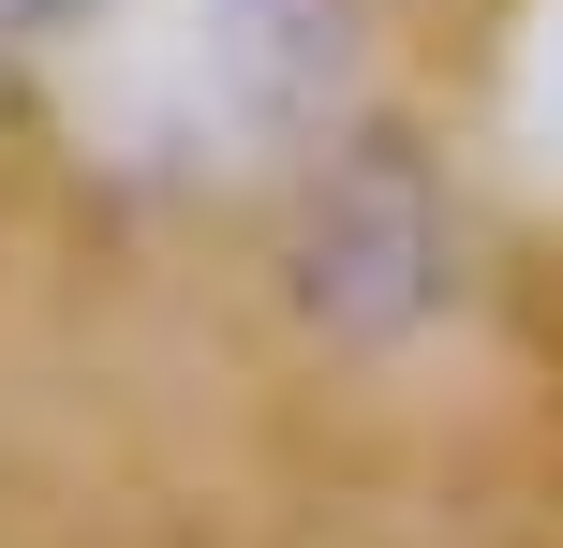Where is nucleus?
<instances>
[{
    "label": "nucleus",
    "mask_w": 563,
    "mask_h": 548,
    "mask_svg": "<svg viewBox=\"0 0 563 548\" xmlns=\"http://www.w3.org/2000/svg\"><path fill=\"white\" fill-rule=\"evenodd\" d=\"M75 15H89V0H0V59L45 45V30H75Z\"/></svg>",
    "instance_id": "nucleus-1"
}]
</instances>
